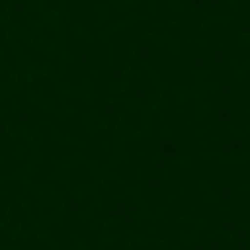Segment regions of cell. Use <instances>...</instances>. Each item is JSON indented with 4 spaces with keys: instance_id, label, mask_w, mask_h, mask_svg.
I'll return each mask as SVG.
<instances>
[]
</instances>
